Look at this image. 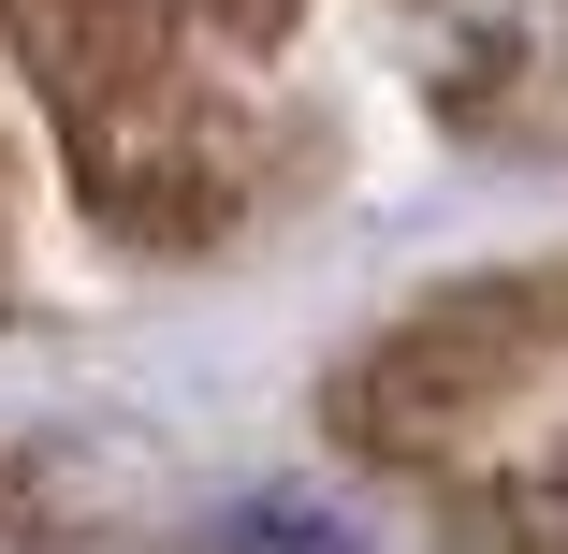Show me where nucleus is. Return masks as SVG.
<instances>
[{
  "label": "nucleus",
  "mask_w": 568,
  "mask_h": 554,
  "mask_svg": "<svg viewBox=\"0 0 568 554\" xmlns=\"http://www.w3.org/2000/svg\"><path fill=\"white\" fill-rule=\"evenodd\" d=\"M554 511H568V482H554Z\"/></svg>",
  "instance_id": "obj_1"
}]
</instances>
